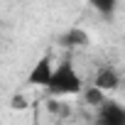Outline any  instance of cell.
I'll use <instances>...</instances> for the list:
<instances>
[{
  "label": "cell",
  "mask_w": 125,
  "mask_h": 125,
  "mask_svg": "<svg viewBox=\"0 0 125 125\" xmlns=\"http://www.w3.org/2000/svg\"><path fill=\"white\" fill-rule=\"evenodd\" d=\"M83 88V81L74 66L71 59H64L61 64H56L49 74V81L44 83V91L52 98H66V96H79Z\"/></svg>",
  "instance_id": "cell-1"
},
{
  "label": "cell",
  "mask_w": 125,
  "mask_h": 125,
  "mask_svg": "<svg viewBox=\"0 0 125 125\" xmlns=\"http://www.w3.org/2000/svg\"><path fill=\"white\" fill-rule=\"evenodd\" d=\"M93 123L96 125H125V108H123V103L105 96V101L96 105Z\"/></svg>",
  "instance_id": "cell-2"
},
{
  "label": "cell",
  "mask_w": 125,
  "mask_h": 125,
  "mask_svg": "<svg viewBox=\"0 0 125 125\" xmlns=\"http://www.w3.org/2000/svg\"><path fill=\"white\" fill-rule=\"evenodd\" d=\"M52 69H54L52 59H49L47 54H44V56H39V61L32 66V71H30V76H27V83H30V86H39V88H44V83L49 81Z\"/></svg>",
  "instance_id": "cell-3"
},
{
  "label": "cell",
  "mask_w": 125,
  "mask_h": 125,
  "mask_svg": "<svg viewBox=\"0 0 125 125\" xmlns=\"http://www.w3.org/2000/svg\"><path fill=\"white\" fill-rule=\"evenodd\" d=\"M93 86L101 88L103 93L115 91V88L120 86V74H118V69H113V66H101L98 74H96V79H93Z\"/></svg>",
  "instance_id": "cell-4"
},
{
  "label": "cell",
  "mask_w": 125,
  "mask_h": 125,
  "mask_svg": "<svg viewBox=\"0 0 125 125\" xmlns=\"http://www.w3.org/2000/svg\"><path fill=\"white\" fill-rule=\"evenodd\" d=\"M88 5H91L98 15L113 17V12H115V8H118V0H88Z\"/></svg>",
  "instance_id": "cell-5"
},
{
  "label": "cell",
  "mask_w": 125,
  "mask_h": 125,
  "mask_svg": "<svg viewBox=\"0 0 125 125\" xmlns=\"http://www.w3.org/2000/svg\"><path fill=\"white\" fill-rule=\"evenodd\" d=\"M81 96H83V98H86V103H88V105H93V108H96L98 103H103V101H105V93H103L101 88H96L93 83H91V86H86V88H81Z\"/></svg>",
  "instance_id": "cell-6"
},
{
  "label": "cell",
  "mask_w": 125,
  "mask_h": 125,
  "mask_svg": "<svg viewBox=\"0 0 125 125\" xmlns=\"http://www.w3.org/2000/svg\"><path fill=\"white\" fill-rule=\"evenodd\" d=\"M83 42H88V37L81 30H69L64 37H61V44L64 47H74V44H83Z\"/></svg>",
  "instance_id": "cell-7"
}]
</instances>
